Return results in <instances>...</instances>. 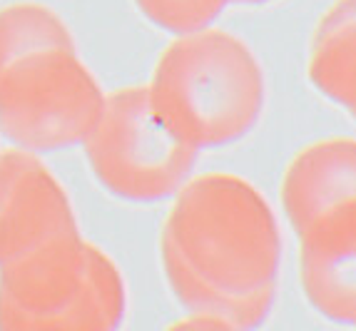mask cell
Segmentation results:
<instances>
[{
    "mask_svg": "<svg viewBox=\"0 0 356 331\" xmlns=\"http://www.w3.org/2000/svg\"><path fill=\"white\" fill-rule=\"evenodd\" d=\"M162 266L190 314L257 331L277 302L282 227L250 179L207 172L179 187L162 227Z\"/></svg>",
    "mask_w": 356,
    "mask_h": 331,
    "instance_id": "cell-1",
    "label": "cell"
},
{
    "mask_svg": "<svg viewBox=\"0 0 356 331\" xmlns=\"http://www.w3.org/2000/svg\"><path fill=\"white\" fill-rule=\"evenodd\" d=\"M105 92L70 30L42 6L0 10V132L25 152L65 150L92 132Z\"/></svg>",
    "mask_w": 356,
    "mask_h": 331,
    "instance_id": "cell-2",
    "label": "cell"
},
{
    "mask_svg": "<svg viewBox=\"0 0 356 331\" xmlns=\"http://www.w3.org/2000/svg\"><path fill=\"white\" fill-rule=\"evenodd\" d=\"M147 92L157 118L200 152L254 130L267 105V77L242 38L207 28L165 47Z\"/></svg>",
    "mask_w": 356,
    "mask_h": 331,
    "instance_id": "cell-3",
    "label": "cell"
},
{
    "mask_svg": "<svg viewBox=\"0 0 356 331\" xmlns=\"http://www.w3.org/2000/svg\"><path fill=\"white\" fill-rule=\"evenodd\" d=\"M127 286L80 229L0 266V331H120Z\"/></svg>",
    "mask_w": 356,
    "mask_h": 331,
    "instance_id": "cell-4",
    "label": "cell"
},
{
    "mask_svg": "<svg viewBox=\"0 0 356 331\" xmlns=\"http://www.w3.org/2000/svg\"><path fill=\"white\" fill-rule=\"evenodd\" d=\"M83 145L102 187L127 202L177 195L200 154L157 118L147 88L105 95L100 120Z\"/></svg>",
    "mask_w": 356,
    "mask_h": 331,
    "instance_id": "cell-5",
    "label": "cell"
},
{
    "mask_svg": "<svg viewBox=\"0 0 356 331\" xmlns=\"http://www.w3.org/2000/svg\"><path fill=\"white\" fill-rule=\"evenodd\" d=\"M77 232L65 189L25 150L0 152V266Z\"/></svg>",
    "mask_w": 356,
    "mask_h": 331,
    "instance_id": "cell-6",
    "label": "cell"
},
{
    "mask_svg": "<svg viewBox=\"0 0 356 331\" xmlns=\"http://www.w3.org/2000/svg\"><path fill=\"white\" fill-rule=\"evenodd\" d=\"M299 286L321 319L356 329V202L299 232Z\"/></svg>",
    "mask_w": 356,
    "mask_h": 331,
    "instance_id": "cell-7",
    "label": "cell"
},
{
    "mask_svg": "<svg viewBox=\"0 0 356 331\" xmlns=\"http://www.w3.org/2000/svg\"><path fill=\"white\" fill-rule=\"evenodd\" d=\"M280 197L294 234L329 209L356 202V140L327 137L299 150L284 170Z\"/></svg>",
    "mask_w": 356,
    "mask_h": 331,
    "instance_id": "cell-8",
    "label": "cell"
},
{
    "mask_svg": "<svg viewBox=\"0 0 356 331\" xmlns=\"http://www.w3.org/2000/svg\"><path fill=\"white\" fill-rule=\"evenodd\" d=\"M307 75L321 97L356 113V0H334L316 23Z\"/></svg>",
    "mask_w": 356,
    "mask_h": 331,
    "instance_id": "cell-9",
    "label": "cell"
},
{
    "mask_svg": "<svg viewBox=\"0 0 356 331\" xmlns=\"http://www.w3.org/2000/svg\"><path fill=\"white\" fill-rule=\"evenodd\" d=\"M232 0H135L145 18L172 35L207 30Z\"/></svg>",
    "mask_w": 356,
    "mask_h": 331,
    "instance_id": "cell-10",
    "label": "cell"
},
{
    "mask_svg": "<svg viewBox=\"0 0 356 331\" xmlns=\"http://www.w3.org/2000/svg\"><path fill=\"white\" fill-rule=\"evenodd\" d=\"M165 331H237L232 329L229 324L225 321L214 319V316H202V314H190V316H184V319L175 321L170 329Z\"/></svg>",
    "mask_w": 356,
    "mask_h": 331,
    "instance_id": "cell-11",
    "label": "cell"
},
{
    "mask_svg": "<svg viewBox=\"0 0 356 331\" xmlns=\"http://www.w3.org/2000/svg\"><path fill=\"white\" fill-rule=\"evenodd\" d=\"M232 3H239V6H267L274 0H232Z\"/></svg>",
    "mask_w": 356,
    "mask_h": 331,
    "instance_id": "cell-12",
    "label": "cell"
},
{
    "mask_svg": "<svg viewBox=\"0 0 356 331\" xmlns=\"http://www.w3.org/2000/svg\"><path fill=\"white\" fill-rule=\"evenodd\" d=\"M354 118H356V113H354Z\"/></svg>",
    "mask_w": 356,
    "mask_h": 331,
    "instance_id": "cell-13",
    "label": "cell"
}]
</instances>
